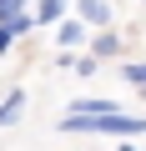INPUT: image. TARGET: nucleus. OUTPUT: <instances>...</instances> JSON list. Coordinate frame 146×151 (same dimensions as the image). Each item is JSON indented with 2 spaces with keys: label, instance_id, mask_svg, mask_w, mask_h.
<instances>
[{
  "label": "nucleus",
  "instance_id": "nucleus-7",
  "mask_svg": "<svg viewBox=\"0 0 146 151\" xmlns=\"http://www.w3.org/2000/svg\"><path fill=\"white\" fill-rule=\"evenodd\" d=\"M25 86H15V91H5V96H0V126H15L20 121V111H25Z\"/></svg>",
  "mask_w": 146,
  "mask_h": 151
},
{
  "label": "nucleus",
  "instance_id": "nucleus-6",
  "mask_svg": "<svg viewBox=\"0 0 146 151\" xmlns=\"http://www.w3.org/2000/svg\"><path fill=\"white\" fill-rule=\"evenodd\" d=\"M65 10H70V0H35V10H25V15H30V25H60Z\"/></svg>",
  "mask_w": 146,
  "mask_h": 151
},
{
  "label": "nucleus",
  "instance_id": "nucleus-10",
  "mask_svg": "<svg viewBox=\"0 0 146 151\" xmlns=\"http://www.w3.org/2000/svg\"><path fill=\"white\" fill-rule=\"evenodd\" d=\"M15 15H25V0H0V25L15 20Z\"/></svg>",
  "mask_w": 146,
  "mask_h": 151
},
{
  "label": "nucleus",
  "instance_id": "nucleus-3",
  "mask_svg": "<svg viewBox=\"0 0 146 151\" xmlns=\"http://www.w3.org/2000/svg\"><path fill=\"white\" fill-rule=\"evenodd\" d=\"M86 40H91V35H86V25H81V20H76V15H65V20H60V25H55V45H60V50H65V55H76V50H81V45H86Z\"/></svg>",
  "mask_w": 146,
  "mask_h": 151
},
{
  "label": "nucleus",
  "instance_id": "nucleus-12",
  "mask_svg": "<svg viewBox=\"0 0 146 151\" xmlns=\"http://www.w3.org/2000/svg\"><path fill=\"white\" fill-rule=\"evenodd\" d=\"M116 151H141V146H131V141H121V146H116Z\"/></svg>",
  "mask_w": 146,
  "mask_h": 151
},
{
  "label": "nucleus",
  "instance_id": "nucleus-1",
  "mask_svg": "<svg viewBox=\"0 0 146 151\" xmlns=\"http://www.w3.org/2000/svg\"><path fill=\"white\" fill-rule=\"evenodd\" d=\"M60 136H86V131H96V136H116V141H131V136H146V116H96V121H81V116H60V126H55Z\"/></svg>",
  "mask_w": 146,
  "mask_h": 151
},
{
  "label": "nucleus",
  "instance_id": "nucleus-8",
  "mask_svg": "<svg viewBox=\"0 0 146 151\" xmlns=\"http://www.w3.org/2000/svg\"><path fill=\"white\" fill-rule=\"evenodd\" d=\"M25 30H35V25H30V15H15V20L0 25V55H10V50H15V40H20Z\"/></svg>",
  "mask_w": 146,
  "mask_h": 151
},
{
  "label": "nucleus",
  "instance_id": "nucleus-2",
  "mask_svg": "<svg viewBox=\"0 0 146 151\" xmlns=\"http://www.w3.org/2000/svg\"><path fill=\"white\" fill-rule=\"evenodd\" d=\"M76 20L91 30H111V0H76Z\"/></svg>",
  "mask_w": 146,
  "mask_h": 151
},
{
  "label": "nucleus",
  "instance_id": "nucleus-5",
  "mask_svg": "<svg viewBox=\"0 0 146 151\" xmlns=\"http://www.w3.org/2000/svg\"><path fill=\"white\" fill-rule=\"evenodd\" d=\"M86 55L101 65V60H121V35L116 30H101V35H91L86 40Z\"/></svg>",
  "mask_w": 146,
  "mask_h": 151
},
{
  "label": "nucleus",
  "instance_id": "nucleus-4",
  "mask_svg": "<svg viewBox=\"0 0 146 151\" xmlns=\"http://www.w3.org/2000/svg\"><path fill=\"white\" fill-rule=\"evenodd\" d=\"M121 106L116 101H106V96H81V101H70V111L65 116H81V121H96V116H116Z\"/></svg>",
  "mask_w": 146,
  "mask_h": 151
},
{
  "label": "nucleus",
  "instance_id": "nucleus-9",
  "mask_svg": "<svg viewBox=\"0 0 146 151\" xmlns=\"http://www.w3.org/2000/svg\"><path fill=\"white\" fill-rule=\"evenodd\" d=\"M121 76H126V86L146 91V60H121Z\"/></svg>",
  "mask_w": 146,
  "mask_h": 151
},
{
  "label": "nucleus",
  "instance_id": "nucleus-11",
  "mask_svg": "<svg viewBox=\"0 0 146 151\" xmlns=\"http://www.w3.org/2000/svg\"><path fill=\"white\" fill-rule=\"evenodd\" d=\"M70 65H76V76H96V70H101V65H96L91 55H76V60H70Z\"/></svg>",
  "mask_w": 146,
  "mask_h": 151
}]
</instances>
